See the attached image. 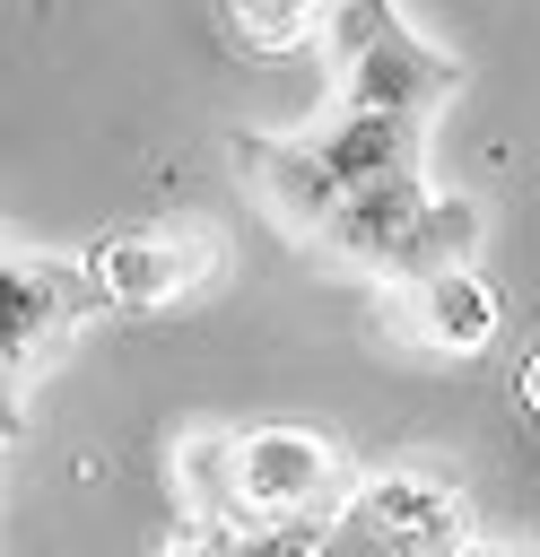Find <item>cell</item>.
<instances>
[{
  "label": "cell",
  "mask_w": 540,
  "mask_h": 557,
  "mask_svg": "<svg viewBox=\"0 0 540 557\" xmlns=\"http://www.w3.org/2000/svg\"><path fill=\"white\" fill-rule=\"evenodd\" d=\"M322 44H331V104L340 113H392V122H435V104L453 96V52H435L392 0H331L322 9Z\"/></svg>",
  "instance_id": "1"
},
{
  "label": "cell",
  "mask_w": 540,
  "mask_h": 557,
  "mask_svg": "<svg viewBox=\"0 0 540 557\" xmlns=\"http://www.w3.org/2000/svg\"><path fill=\"white\" fill-rule=\"evenodd\" d=\"M348 496V461L314 426H235V513L270 531H305Z\"/></svg>",
  "instance_id": "2"
},
{
  "label": "cell",
  "mask_w": 540,
  "mask_h": 557,
  "mask_svg": "<svg viewBox=\"0 0 540 557\" xmlns=\"http://www.w3.org/2000/svg\"><path fill=\"white\" fill-rule=\"evenodd\" d=\"M218 261H226V244L209 226H165V235H105L87 252V278H96L105 305L148 313V305H174L200 278H218Z\"/></svg>",
  "instance_id": "3"
},
{
  "label": "cell",
  "mask_w": 540,
  "mask_h": 557,
  "mask_svg": "<svg viewBox=\"0 0 540 557\" xmlns=\"http://www.w3.org/2000/svg\"><path fill=\"white\" fill-rule=\"evenodd\" d=\"M348 505H357L401 557H444V548L470 540V531H462V496H453L444 479H427V470H375V479H348Z\"/></svg>",
  "instance_id": "4"
},
{
  "label": "cell",
  "mask_w": 540,
  "mask_h": 557,
  "mask_svg": "<svg viewBox=\"0 0 540 557\" xmlns=\"http://www.w3.org/2000/svg\"><path fill=\"white\" fill-rule=\"evenodd\" d=\"M392 331L427 357H470L496 339V287L479 270H435V278H409L401 305H392Z\"/></svg>",
  "instance_id": "5"
},
{
  "label": "cell",
  "mask_w": 540,
  "mask_h": 557,
  "mask_svg": "<svg viewBox=\"0 0 540 557\" xmlns=\"http://www.w3.org/2000/svg\"><path fill=\"white\" fill-rule=\"evenodd\" d=\"M305 148L322 157V174H331L340 191H366V183L418 174L427 131H418V122H392V113H340V104H331V113L305 131Z\"/></svg>",
  "instance_id": "6"
},
{
  "label": "cell",
  "mask_w": 540,
  "mask_h": 557,
  "mask_svg": "<svg viewBox=\"0 0 540 557\" xmlns=\"http://www.w3.org/2000/svg\"><path fill=\"white\" fill-rule=\"evenodd\" d=\"M244 165H253V200L279 218V235L322 244V226L340 209V183L322 174V157L305 148V131L296 139H244Z\"/></svg>",
  "instance_id": "7"
},
{
  "label": "cell",
  "mask_w": 540,
  "mask_h": 557,
  "mask_svg": "<svg viewBox=\"0 0 540 557\" xmlns=\"http://www.w3.org/2000/svg\"><path fill=\"white\" fill-rule=\"evenodd\" d=\"M479 235H488V218H479L470 191H427V200L409 209V226L392 235V252H383L375 278H383V287H409V278H435V270H470Z\"/></svg>",
  "instance_id": "8"
},
{
  "label": "cell",
  "mask_w": 540,
  "mask_h": 557,
  "mask_svg": "<svg viewBox=\"0 0 540 557\" xmlns=\"http://www.w3.org/2000/svg\"><path fill=\"white\" fill-rule=\"evenodd\" d=\"M165 479L183 496V522L200 531H235V426H183L165 453Z\"/></svg>",
  "instance_id": "9"
},
{
  "label": "cell",
  "mask_w": 540,
  "mask_h": 557,
  "mask_svg": "<svg viewBox=\"0 0 540 557\" xmlns=\"http://www.w3.org/2000/svg\"><path fill=\"white\" fill-rule=\"evenodd\" d=\"M322 9H331V0H218L226 35H235L244 52H261V61H287V52L322 44Z\"/></svg>",
  "instance_id": "10"
},
{
  "label": "cell",
  "mask_w": 540,
  "mask_h": 557,
  "mask_svg": "<svg viewBox=\"0 0 540 557\" xmlns=\"http://www.w3.org/2000/svg\"><path fill=\"white\" fill-rule=\"evenodd\" d=\"M44 339H61V322H52L44 287H35V261H9L0 252V374H17Z\"/></svg>",
  "instance_id": "11"
},
{
  "label": "cell",
  "mask_w": 540,
  "mask_h": 557,
  "mask_svg": "<svg viewBox=\"0 0 540 557\" xmlns=\"http://www.w3.org/2000/svg\"><path fill=\"white\" fill-rule=\"evenodd\" d=\"M305 557H401V548H392V540H383V531L340 496L331 513H314V522H305Z\"/></svg>",
  "instance_id": "12"
},
{
  "label": "cell",
  "mask_w": 540,
  "mask_h": 557,
  "mask_svg": "<svg viewBox=\"0 0 540 557\" xmlns=\"http://www.w3.org/2000/svg\"><path fill=\"white\" fill-rule=\"evenodd\" d=\"M444 557H531V548H496V540H462V548H444Z\"/></svg>",
  "instance_id": "13"
}]
</instances>
